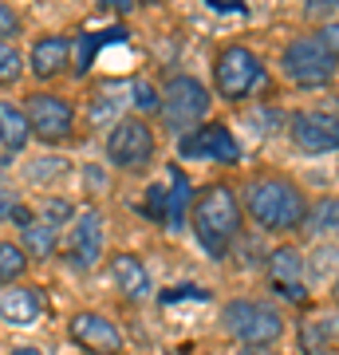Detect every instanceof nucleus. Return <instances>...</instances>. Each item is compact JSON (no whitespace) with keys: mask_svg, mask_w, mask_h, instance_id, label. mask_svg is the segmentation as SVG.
<instances>
[{"mask_svg":"<svg viewBox=\"0 0 339 355\" xmlns=\"http://www.w3.org/2000/svg\"><path fill=\"white\" fill-rule=\"evenodd\" d=\"M162 119L166 127L174 130V135H186V130L201 127L209 111H214V91L205 87L198 76H170L162 83Z\"/></svg>","mask_w":339,"mask_h":355,"instance_id":"423d86ee","label":"nucleus"},{"mask_svg":"<svg viewBox=\"0 0 339 355\" xmlns=\"http://www.w3.org/2000/svg\"><path fill=\"white\" fill-rule=\"evenodd\" d=\"M20 71H24V55H20V48H12V44L0 40V87L16 83Z\"/></svg>","mask_w":339,"mask_h":355,"instance_id":"bb28decb","label":"nucleus"},{"mask_svg":"<svg viewBox=\"0 0 339 355\" xmlns=\"http://www.w3.org/2000/svg\"><path fill=\"white\" fill-rule=\"evenodd\" d=\"M28 64L36 79H55L71 67V40L67 36H40L28 51Z\"/></svg>","mask_w":339,"mask_h":355,"instance_id":"2eb2a0df","label":"nucleus"},{"mask_svg":"<svg viewBox=\"0 0 339 355\" xmlns=\"http://www.w3.org/2000/svg\"><path fill=\"white\" fill-rule=\"evenodd\" d=\"M130 107H134L139 119H150V114L162 111V91L154 87L150 79H134L130 83Z\"/></svg>","mask_w":339,"mask_h":355,"instance_id":"b1692460","label":"nucleus"},{"mask_svg":"<svg viewBox=\"0 0 339 355\" xmlns=\"http://www.w3.org/2000/svg\"><path fill=\"white\" fill-rule=\"evenodd\" d=\"M336 12H339V0H304V16H327V20H336Z\"/></svg>","mask_w":339,"mask_h":355,"instance_id":"c756f323","label":"nucleus"},{"mask_svg":"<svg viewBox=\"0 0 339 355\" xmlns=\"http://www.w3.org/2000/svg\"><path fill=\"white\" fill-rule=\"evenodd\" d=\"M264 272H268V284L277 292H284L292 300H308V257H304L300 245H292V241L277 245L268 253Z\"/></svg>","mask_w":339,"mask_h":355,"instance_id":"ddd939ff","label":"nucleus"},{"mask_svg":"<svg viewBox=\"0 0 339 355\" xmlns=\"http://www.w3.org/2000/svg\"><path fill=\"white\" fill-rule=\"evenodd\" d=\"M296 347H300V355H339L336 331L324 320H304L296 328Z\"/></svg>","mask_w":339,"mask_h":355,"instance_id":"aec40b11","label":"nucleus"},{"mask_svg":"<svg viewBox=\"0 0 339 355\" xmlns=\"http://www.w3.org/2000/svg\"><path fill=\"white\" fill-rule=\"evenodd\" d=\"M83 182H87V190L99 193L103 186H107V174H103L99 166H83Z\"/></svg>","mask_w":339,"mask_h":355,"instance_id":"473e14b6","label":"nucleus"},{"mask_svg":"<svg viewBox=\"0 0 339 355\" xmlns=\"http://www.w3.org/2000/svg\"><path fill=\"white\" fill-rule=\"evenodd\" d=\"M142 4H158V0H142Z\"/></svg>","mask_w":339,"mask_h":355,"instance_id":"4c0bfd02","label":"nucleus"},{"mask_svg":"<svg viewBox=\"0 0 339 355\" xmlns=\"http://www.w3.org/2000/svg\"><path fill=\"white\" fill-rule=\"evenodd\" d=\"M28 142H32V127H28V119H24V107L0 99V146L20 154Z\"/></svg>","mask_w":339,"mask_h":355,"instance_id":"6ab92c4d","label":"nucleus"},{"mask_svg":"<svg viewBox=\"0 0 339 355\" xmlns=\"http://www.w3.org/2000/svg\"><path fill=\"white\" fill-rule=\"evenodd\" d=\"M177 150H182V158L217 162V166H241V158H245V146L233 135V127L229 123H217V119L186 130V135H177Z\"/></svg>","mask_w":339,"mask_h":355,"instance_id":"6e6552de","label":"nucleus"},{"mask_svg":"<svg viewBox=\"0 0 339 355\" xmlns=\"http://www.w3.org/2000/svg\"><path fill=\"white\" fill-rule=\"evenodd\" d=\"M233 355H277V347H237Z\"/></svg>","mask_w":339,"mask_h":355,"instance_id":"72a5a7b5","label":"nucleus"},{"mask_svg":"<svg viewBox=\"0 0 339 355\" xmlns=\"http://www.w3.org/2000/svg\"><path fill=\"white\" fill-rule=\"evenodd\" d=\"M24 119L32 127V139L48 142V146H60L76 135V107L63 99V95H48V91H36L24 99Z\"/></svg>","mask_w":339,"mask_h":355,"instance_id":"9d476101","label":"nucleus"},{"mask_svg":"<svg viewBox=\"0 0 339 355\" xmlns=\"http://www.w3.org/2000/svg\"><path fill=\"white\" fill-rule=\"evenodd\" d=\"M28 268V253L16 241H0V284L8 280H20Z\"/></svg>","mask_w":339,"mask_h":355,"instance_id":"393cba45","label":"nucleus"},{"mask_svg":"<svg viewBox=\"0 0 339 355\" xmlns=\"http://www.w3.org/2000/svg\"><path fill=\"white\" fill-rule=\"evenodd\" d=\"M221 331L241 347H277L288 336V320L272 300L233 296L221 304Z\"/></svg>","mask_w":339,"mask_h":355,"instance_id":"7ed1b4c3","label":"nucleus"},{"mask_svg":"<svg viewBox=\"0 0 339 355\" xmlns=\"http://www.w3.org/2000/svg\"><path fill=\"white\" fill-rule=\"evenodd\" d=\"M280 71L292 87H331L339 76V60L315 32H300L280 48Z\"/></svg>","mask_w":339,"mask_h":355,"instance_id":"39448f33","label":"nucleus"},{"mask_svg":"<svg viewBox=\"0 0 339 355\" xmlns=\"http://www.w3.org/2000/svg\"><path fill=\"white\" fill-rule=\"evenodd\" d=\"M87 123H91V127H107V123H119V103L107 99V95H99V99L87 107Z\"/></svg>","mask_w":339,"mask_h":355,"instance_id":"cd10ccee","label":"nucleus"},{"mask_svg":"<svg viewBox=\"0 0 339 355\" xmlns=\"http://www.w3.org/2000/svg\"><path fill=\"white\" fill-rule=\"evenodd\" d=\"M304 233H315L324 241H339V193H327V198L312 202V214H308Z\"/></svg>","mask_w":339,"mask_h":355,"instance_id":"412c9836","label":"nucleus"},{"mask_svg":"<svg viewBox=\"0 0 339 355\" xmlns=\"http://www.w3.org/2000/svg\"><path fill=\"white\" fill-rule=\"evenodd\" d=\"M272 87L268 64L249 44H225L214 60V99L221 103H249Z\"/></svg>","mask_w":339,"mask_h":355,"instance_id":"20e7f679","label":"nucleus"},{"mask_svg":"<svg viewBox=\"0 0 339 355\" xmlns=\"http://www.w3.org/2000/svg\"><path fill=\"white\" fill-rule=\"evenodd\" d=\"M107 272H111L114 280V292L123 296L126 304H139V300H146L150 296V268H146V261L134 253H111V261H107Z\"/></svg>","mask_w":339,"mask_h":355,"instance_id":"4468645a","label":"nucleus"},{"mask_svg":"<svg viewBox=\"0 0 339 355\" xmlns=\"http://www.w3.org/2000/svg\"><path fill=\"white\" fill-rule=\"evenodd\" d=\"M40 316H44V300H40L36 288L12 284V288L0 292V320H4L8 328H32Z\"/></svg>","mask_w":339,"mask_h":355,"instance_id":"dca6fc26","label":"nucleus"},{"mask_svg":"<svg viewBox=\"0 0 339 355\" xmlns=\"http://www.w3.org/2000/svg\"><path fill=\"white\" fill-rule=\"evenodd\" d=\"M20 205H24V202H20V193L8 190V186H0V221H12Z\"/></svg>","mask_w":339,"mask_h":355,"instance_id":"7c9ffc66","label":"nucleus"},{"mask_svg":"<svg viewBox=\"0 0 339 355\" xmlns=\"http://www.w3.org/2000/svg\"><path fill=\"white\" fill-rule=\"evenodd\" d=\"M67 170H71V166L63 162L60 154H44V158H32L20 174H24L28 186H40V190H44V186H51V182L67 178Z\"/></svg>","mask_w":339,"mask_h":355,"instance_id":"5701e85b","label":"nucleus"},{"mask_svg":"<svg viewBox=\"0 0 339 355\" xmlns=\"http://www.w3.org/2000/svg\"><path fill=\"white\" fill-rule=\"evenodd\" d=\"M103 249H107V221H103V214L95 205H87V209H79L76 221L67 225V237H63L60 253L71 261V268L87 272V268L99 265Z\"/></svg>","mask_w":339,"mask_h":355,"instance_id":"9b49d317","label":"nucleus"},{"mask_svg":"<svg viewBox=\"0 0 339 355\" xmlns=\"http://www.w3.org/2000/svg\"><path fill=\"white\" fill-rule=\"evenodd\" d=\"M16 32H20V16H16V8H8V4L0 0V40L8 44Z\"/></svg>","mask_w":339,"mask_h":355,"instance_id":"c85d7f7f","label":"nucleus"},{"mask_svg":"<svg viewBox=\"0 0 339 355\" xmlns=\"http://www.w3.org/2000/svg\"><path fill=\"white\" fill-rule=\"evenodd\" d=\"M288 139L308 158L339 154V111H324V107L292 111L288 114Z\"/></svg>","mask_w":339,"mask_h":355,"instance_id":"1a4fd4ad","label":"nucleus"},{"mask_svg":"<svg viewBox=\"0 0 339 355\" xmlns=\"http://www.w3.org/2000/svg\"><path fill=\"white\" fill-rule=\"evenodd\" d=\"M76 202H67V198H48L44 202V209H40V221L48 229H63V225H71L76 221Z\"/></svg>","mask_w":339,"mask_h":355,"instance_id":"a878e982","label":"nucleus"},{"mask_svg":"<svg viewBox=\"0 0 339 355\" xmlns=\"http://www.w3.org/2000/svg\"><path fill=\"white\" fill-rule=\"evenodd\" d=\"M331 304L339 308V272H336V280H331Z\"/></svg>","mask_w":339,"mask_h":355,"instance_id":"e433bc0d","label":"nucleus"},{"mask_svg":"<svg viewBox=\"0 0 339 355\" xmlns=\"http://www.w3.org/2000/svg\"><path fill=\"white\" fill-rule=\"evenodd\" d=\"M189 202H193V182L177 162L166 166V229H182L189 221Z\"/></svg>","mask_w":339,"mask_h":355,"instance_id":"f3484780","label":"nucleus"},{"mask_svg":"<svg viewBox=\"0 0 339 355\" xmlns=\"http://www.w3.org/2000/svg\"><path fill=\"white\" fill-rule=\"evenodd\" d=\"M158 154V135H154L150 119H139V114H123L119 123L107 135V162L123 174H139L154 162Z\"/></svg>","mask_w":339,"mask_h":355,"instance_id":"0eeeda50","label":"nucleus"},{"mask_svg":"<svg viewBox=\"0 0 339 355\" xmlns=\"http://www.w3.org/2000/svg\"><path fill=\"white\" fill-rule=\"evenodd\" d=\"M8 355H44L40 347H32V343H20V347H12Z\"/></svg>","mask_w":339,"mask_h":355,"instance_id":"c9c22d12","label":"nucleus"},{"mask_svg":"<svg viewBox=\"0 0 339 355\" xmlns=\"http://www.w3.org/2000/svg\"><path fill=\"white\" fill-rule=\"evenodd\" d=\"M79 355H91V352H79Z\"/></svg>","mask_w":339,"mask_h":355,"instance_id":"58836bf2","label":"nucleus"},{"mask_svg":"<svg viewBox=\"0 0 339 355\" xmlns=\"http://www.w3.org/2000/svg\"><path fill=\"white\" fill-rule=\"evenodd\" d=\"M189 229L198 237L201 253L209 261H225L237 241L245 237V205H241V190L225 178H217L209 186L193 190L189 202Z\"/></svg>","mask_w":339,"mask_h":355,"instance_id":"f03ea898","label":"nucleus"},{"mask_svg":"<svg viewBox=\"0 0 339 355\" xmlns=\"http://www.w3.org/2000/svg\"><path fill=\"white\" fill-rule=\"evenodd\" d=\"M315 36L324 40V44H327V51H331V55H336V60H339V20H327V24L320 28Z\"/></svg>","mask_w":339,"mask_h":355,"instance_id":"2f4dec72","label":"nucleus"},{"mask_svg":"<svg viewBox=\"0 0 339 355\" xmlns=\"http://www.w3.org/2000/svg\"><path fill=\"white\" fill-rule=\"evenodd\" d=\"M20 249L28 257H40V261H48V257L60 253V233L48 229L44 221H32L28 229H20Z\"/></svg>","mask_w":339,"mask_h":355,"instance_id":"4be33fe9","label":"nucleus"},{"mask_svg":"<svg viewBox=\"0 0 339 355\" xmlns=\"http://www.w3.org/2000/svg\"><path fill=\"white\" fill-rule=\"evenodd\" d=\"M123 40H126V28H107V32H83V36L76 40L71 71H76V76H87L91 67H95V60H99V51L107 48V44H123Z\"/></svg>","mask_w":339,"mask_h":355,"instance_id":"a211bd4d","label":"nucleus"},{"mask_svg":"<svg viewBox=\"0 0 339 355\" xmlns=\"http://www.w3.org/2000/svg\"><path fill=\"white\" fill-rule=\"evenodd\" d=\"M103 4H107V8H119V12H130V8H134V0H103Z\"/></svg>","mask_w":339,"mask_h":355,"instance_id":"f704fd0d","label":"nucleus"},{"mask_svg":"<svg viewBox=\"0 0 339 355\" xmlns=\"http://www.w3.org/2000/svg\"><path fill=\"white\" fill-rule=\"evenodd\" d=\"M67 336H71V343H79V352L91 355H123L126 347L123 328L103 312H76L67 320Z\"/></svg>","mask_w":339,"mask_h":355,"instance_id":"f8f14e48","label":"nucleus"},{"mask_svg":"<svg viewBox=\"0 0 339 355\" xmlns=\"http://www.w3.org/2000/svg\"><path fill=\"white\" fill-rule=\"evenodd\" d=\"M241 205H245V221H252L268 237H296V233H304L308 214H312L308 190L284 170L249 174L245 190H241Z\"/></svg>","mask_w":339,"mask_h":355,"instance_id":"f257e3e1","label":"nucleus"}]
</instances>
